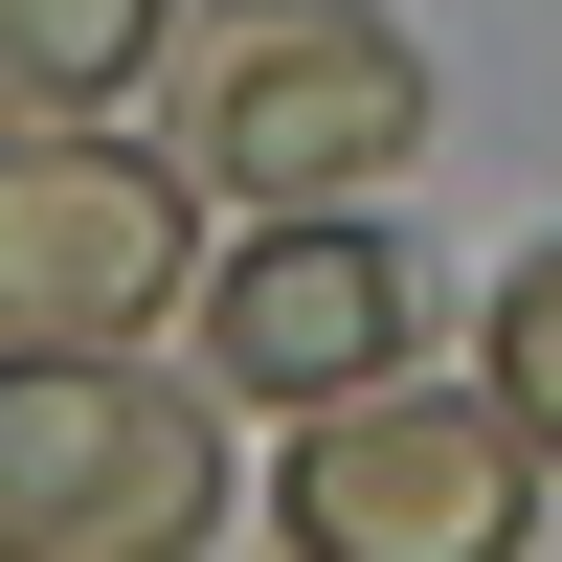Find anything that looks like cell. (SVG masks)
I'll return each mask as SVG.
<instances>
[{
    "label": "cell",
    "instance_id": "cell-1",
    "mask_svg": "<svg viewBox=\"0 0 562 562\" xmlns=\"http://www.w3.org/2000/svg\"><path fill=\"white\" fill-rule=\"evenodd\" d=\"M428 135V45L383 0H203L180 23V180L203 203H360Z\"/></svg>",
    "mask_w": 562,
    "mask_h": 562
},
{
    "label": "cell",
    "instance_id": "cell-2",
    "mask_svg": "<svg viewBox=\"0 0 562 562\" xmlns=\"http://www.w3.org/2000/svg\"><path fill=\"white\" fill-rule=\"evenodd\" d=\"M225 450L158 360L90 338H0V562H203Z\"/></svg>",
    "mask_w": 562,
    "mask_h": 562
},
{
    "label": "cell",
    "instance_id": "cell-3",
    "mask_svg": "<svg viewBox=\"0 0 562 562\" xmlns=\"http://www.w3.org/2000/svg\"><path fill=\"white\" fill-rule=\"evenodd\" d=\"M518 518H540V428L518 405H450V383L293 405V473H270L293 562H518Z\"/></svg>",
    "mask_w": 562,
    "mask_h": 562
},
{
    "label": "cell",
    "instance_id": "cell-4",
    "mask_svg": "<svg viewBox=\"0 0 562 562\" xmlns=\"http://www.w3.org/2000/svg\"><path fill=\"white\" fill-rule=\"evenodd\" d=\"M180 315V158H135V135H0V338H90L135 360Z\"/></svg>",
    "mask_w": 562,
    "mask_h": 562
},
{
    "label": "cell",
    "instance_id": "cell-5",
    "mask_svg": "<svg viewBox=\"0 0 562 562\" xmlns=\"http://www.w3.org/2000/svg\"><path fill=\"white\" fill-rule=\"evenodd\" d=\"M405 315H428V270L383 248V225H338V203H270L248 248L203 270V360L248 405H360V383H405Z\"/></svg>",
    "mask_w": 562,
    "mask_h": 562
},
{
    "label": "cell",
    "instance_id": "cell-6",
    "mask_svg": "<svg viewBox=\"0 0 562 562\" xmlns=\"http://www.w3.org/2000/svg\"><path fill=\"white\" fill-rule=\"evenodd\" d=\"M158 45H180V0H0V135H68V113H113Z\"/></svg>",
    "mask_w": 562,
    "mask_h": 562
},
{
    "label": "cell",
    "instance_id": "cell-7",
    "mask_svg": "<svg viewBox=\"0 0 562 562\" xmlns=\"http://www.w3.org/2000/svg\"><path fill=\"white\" fill-rule=\"evenodd\" d=\"M495 405H518L540 473H562V248H518V293H495Z\"/></svg>",
    "mask_w": 562,
    "mask_h": 562
}]
</instances>
